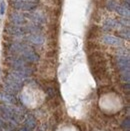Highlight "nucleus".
Wrapping results in <instances>:
<instances>
[{"label":"nucleus","mask_w":130,"mask_h":131,"mask_svg":"<svg viewBox=\"0 0 130 131\" xmlns=\"http://www.w3.org/2000/svg\"><path fill=\"white\" fill-rule=\"evenodd\" d=\"M13 6L14 8L16 9H20V10H32L35 8L36 4L32 2V1H28V2H25V1H16L13 3Z\"/></svg>","instance_id":"1"},{"label":"nucleus","mask_w":130,"mask_h":131,"mask_svg":"<svg viewBox=\"0 0 130 131\" xmlns=\"http://www.w3.org/2000/svg\"><path fill=\"white\" fill-rule=\"evenodd\" d=\"M21 53H22V55H23V57H24L26 60H28V61L35 62V61L38 60V56L35 54L32 50H30L28 47H25V49L22 51Z\"/></svg>","instance_id":"2"},{"label":"nucleus","mask_w":130,"mask_h":131,"mask_svg":"<svg viewBox=\"0 0 130 131\" xmlns=\"http://www.w3.org/2000/svg\"><path fill=\"white\" fill-rule=\"evenodd\" d=\"M117 64L122 71L129 70V57L128 56H121L117 60Z\"/></svg>","instance_id":"3"},{"label":"nucleus","mask_w":130,"mask_h":131,"mask_svg":"<svg viewBox=\"0 0 130 131\" xmlns=\"http://www.w3.org/2000/svg\"><path fill=\"white\" fill-rule=\"evenodd\" d=\"M103 41L104 43L108 44V45H113V46H117L121 44V40L114 37V36H111V35H106L103 37Z\"/></svg>","instance_id":"4"},{"label":"nucleus","mask_w":130,"mask_h":131,"mask_svg":"<svg viewBox=\"0 0 130 131\" xmlns=\"http://www.w3.org/2000/svg\"><path fill=\"white\" fill-rule=\"evenodd\" d=\"M5 85L6 86H8L9 88H11L12 90H14L15 92H17L20 87H21V84H19V83H17V82H15V81H13V80H11L10 78H6V80H5Z\"/></svg>","instance_id":"5"},{"label":"nucleus","mask_w":130,"mask_h":131,"mask_svg":"<svg viewBox=\"0 0 130 131\" xmlns=\"http://www.w3.org/2000/svg\"><path fill=\"white\" fill-rule=\"evenodd\" d=\"M7 31L13 35H22L25 32V29L21 28V27H18V26H12L11 25V26L7 27Z\"/></svg>","instance_id":"6"},{"label":"nucleus","mask_w":130,"mask_h":131,"mask_svg":"<svg viewBox=\"0 0 130 131\" xmlns=\"http://www.w3.org/2000/svg\"><path fill=\"white\" fill-rule=\"evenodd\" d=\"M114 10L116 11L118 14L124 16V17H128L129 16V8H127V7L125 8V6H121V5H117L116 4Z\"/></svg>","instance_id":"7"},{"label":"nucleus","mask_w":130,"mask_h":131,"mask_svg":"<svg viewBox=\"0 0 130 131\" xmlns=\"http://www.w3.org/2000/svg\"><path fill=\"white\" fill-rule=\"evenodd\" d=\"M28 39L34 44H42L44 41L43 37L41 35H38V34H31V35H29Z\"/></svg>","instance_id":"8"},{"label":"nucleus","mask_w":130,"mask_h":131,"mask_svg":"<svg viewBox=\"0 0 130 131\" xmlns=\"http://www.w3.org/2000/svg\"><path fill=\"white\" fill-rule=\"evenodd\" d=\"M0 99L3 100V101H6L8 103H14L15 102V99L13 97V95H10L6 92H2L0 93Z\"/></svg>","instance_id":"9"},{"label":"nucleus","mask_w":130,"mask_h":131,"mask_svg":"<svg viewBox=\"0 0 130 131\" xmlns=\"http://www.w3.org/2000/svg\"><path fill=\"white\" fill-rule=\"evenodd\" d=\"M11 20L14 22L15 24H22V23L25 22L24 17L21 16L20 14H13V15H11Z\"/></svg>","instance_id":"10"},{"label":"nucleus","mask_w":130,"mask_h":131,"mask_svg":"<svg viewBox=\"0 0 130 131\" xmlns=\"http://www.w3.org/2000/svg\"><path fill=\"white\" fill-rule=\"evenodd\" d=\"M119 25L120 24L118 23V22L115 21V20H113V19H107V20L105 21V26L108 27V28H114V27L119 26Z\"/></svg>","instance_id":"11"},{"label":"nucleus","mask_w":130,"mask_h":131,"mask_svg":"<svg viewBox=\"0 0 130 131\" xmlns=\"http://www.w3.org/2000/svg\"><path fill=\"white\" fill-rule=\"evenodd\" d=\"M26 125L29 128H33L35 126V120H34V118L33 117H28L27 120H26Z\"/></svg>","instance_id":"12"},{"label":"nucleus","mask_w":130,"mask_h":131,"mask_svg":"<svg viewBox=\"0 0 130 131\" xmlns=\"http://www.w3.org/2000/svg\"><path fill=\"white\" fill-rule=\"evenodd\" d=\"M122 80L123 81H126V82H129V70H125V71H123L122 72Z\"/></svg>","instance_id":"13"},{"label":"nucleus","mask_w":130,"mask_h":131,"mask_svg":"<svg viewBox=\"0 0 130 131\" xmlns=\"http://www.w3.org/2000/svg\"><path fill=\"white\" fill-rule=\"evenodd\" d=\"M120 35H122V37H124V38L126 37V39H128L129 38V31L126 30V32H125V30H123L120 32Z\"/></svg>","instance_id":"14"},{"label":"nucleus","mask_w":130,"mask_h":131,"mask_svg":"<svg viewBox=\"0 0 130 131\" xmlns=\"http://www.w3.org/2000/svg\"><path fill=\"white\" fill-rule=\"evenodd\" d=\"M115 6H116V4H115V3L113 2V1H109V3H108V8H109V10H114Z\"/></svg>","instance_id":"15"},{"label":"nucleus","mask_w":130,"mask_h":131,"mask_svg":"<svg viewBox=\"0 0 130 131\" xmlns=\"http://www.w3.org/2000/svg\"><path fill=\"white\" fill-rule=\"evenodd\" d=\"M5 7H6L5 2H2V3H1V6H0V13H1V14H4V12H5Z\"/></svg>","instance_id":"16"},{"label":"nucleus","mask_w":130,"mask_h":131,"mask_svg":"<svg viewBox=\"0 0 130 131\" xmlns=\"http://www.w3.org/2000/svg\"><path fill=\"white\" fill-rule=\"evenodd\" d=\"M129 123H130V120H129V119H126V120H125L124 122H123V123H122V126H123L124 128L126 127V128L128 129V128H129V126H130Z\"/></svg>","instance_id":"17"},{"label":"nucleus","mask_w":130,"mask_h":131,"mask_svg":"<svg viewBox=\"0 0 130 131\" xmlns=\"http://www.w3.org/2000/svg\"><path fill=\"white\" fill-rule=\"evenodd\" d=\"M0 127H3V128H6V124H5V122L2 120L1 118H0Z\"/></svg>","instance_id":"18"},{"label":"nucleus","mask_w":130,"mask_h":131,"mask_svg":"<svg viewBox=\"0 0 130 131\" xmlns=\"http://www.w3.org/2000/svg\"><path fill=\"white\" fill-rule=\"evenodd\" d=\"M16 1H25V2H28V1H32V0H16Z\"/></svg>","instance_id":"19"},{"label":"nucleus","mask_w":130,"mask_h":131,"mask_svg":"<svg viewBox=\"0 0 130 131\" xmlns=\"http://www.w3.org/2000/svg\"><path fill=\"white\" fill-rule=\"evenodd\" d=\"M0 131H2V130H1V129H0Z\"/></svg>","instance_id":"20"}]
</instances>
